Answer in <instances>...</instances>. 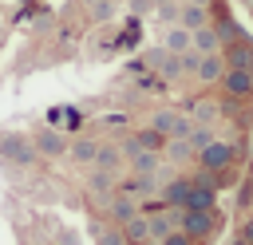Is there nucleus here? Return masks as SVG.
I'll return each instance as SVG.
<instances>
[{
  "label": "nucleus",
  "instance_id": "obj_1",
  "mask_svg": "<svg viewBox=\"0 0 253 245\" xmlns=\"http://www.w3.org/2000/svg\"><path fill=\"white\" fill-rule=\"evenodd\" d=\"M237 158H241V142H229V138H213L210 146L198 150V162H202V170H210V174H225V170H233Z\"/></svg>",
  "mask_w": 253,
  "mask_h": 245
},
{
  "label": "nucleus",
  "instance_id": "obj_2",
  "mask_svg": "<svg viewBox=\"0 0 253 245\" xmlns=\"http://www.w3.org/2000/svg\"><path fill=\"white\" fill-rule=\"evenodd\" d=\"M0 158L8 162V170H28L36 162V146L24 134H0Z\"/></svg>",
  "mask_w": 253,
  "mask_h": 245
},
{
  "label": "nucleus",
  "instance_id": "obj_3",
  "mask_svg": "<svg viewBox=\"0 0 253 245\" xmlns=\"http://www.w3.org/2000/svg\"><path fill=\"white\" fill-rule=\"evenodd\" d=\"M178 229H182L190 241H206V237L217 233V213H213V209H182Z\"/></svg>",
  "mask_w": 253,
  "mask_h": 245
},
{
  "label": "nucleus",
  "instance_id": "obj_4",
  "mask_svg": "<svg viewBox=\"0 0 253 245\" xmlns=\"http://www.w3.org/2000/svg\"><path fill=\"white\" fill-rule=\"evenodd\" d=\"M126 174H138V178H158V182H166V158L158 154V150H134L130 158H126V166H123Z\"/></svg>",
  "mask_w": 253,
  "mask_h": 245
},
{
  "label": "nucleus",
  "instance_id": "obj_5",
  "mask_svg": "<svg viewBox=\"0 0 253 245\" xmlns=\"http://www.w3.org/2000/svg\"><path fill=\"white\" fill-rule=\"evenodd\" d=\"M186 198H190V178L186 174H174L158 186V202L166 209H186Z\"/></svg>",
  "mask_w": 253,
  "mask_h": 245
},
{
  "label": "nucleus",
  "instance_id": "obj_6",
  "mask_svg": "<svg viewBox=\"0 0 253 245\" xmlns=\"http://www.w3.org/2000/svg\"><path fill=\"white\" fill-rule=\"evenodd\" d=\"M229 107H233V99H229V103H217V99H198V103H186L182 111H190L194 126H213V122L221 119V111H229Z\"/></svg>",
  "mask_w": 253,
  "mask_h": 245
},
{
  "label": "nucleus",
  "instance_id": "obj_7",
  "mask_svg": "<svg viewBox=\"0 0 253 245\" xmlns=\"http://www.w3.org/2000/svg\"><path fill=\"white\" fill-rule=\"evenodd\" d=\"M221 91L237 103V99H253V71H241V67H225L221 75Z\"/></svg>",
  "mask_w": 253,
  "mask_h": 245
},
{
  "label": "nucleus",
  "instance_id": "obj_8",
  "mask_svg": "<svg viewBox=\"0 0 253 245\" xmlns=\"http://www.w3.org/2000/svg\"><path fill=\"white\" fill-rule=\"evenodd\" d=\"M198 83H221V75H225V59H221V51H210V55H198V63H194V71H190Z\"/></svg>",
  "mask_w": 253,
  "mask_h": 245
},
{
  "label": "nucleus",
  "instance_id": "obj_9",
  "mask_svg": "<svg viewBox=\"0 0 253 245\" xmlns=\"http://www.w3.org/2000/svg\"><path fill=\"white\" fill-rule=\"evenodd\" d=\"M32 146H36V158H63L67 154V138L59 134V130H40L36 138H32Z\"/></svg>",
  "mask_w": 253,
  "mask_h": 245
},
{
  "label": "nucleus",
  "instance_id": "obj_10",
  "mask_svg": "<svg viewBox=\"0 0 253 245\" xmlns=\"http://www.w3.org/2000/svg\"><path fill=\"white\" fill-rule=\"evenodd\" d=\"M103 209H107V221H111V225H123V221H130V217L138 213V198H130V194H111Z\"/></svg>",
  "mask_w": 253,
  "mask_h": 245
},
{
  "label": "nucleus",
  "instance_id": "obj_11",
  "mask_svg": "<svg viewBox=\"0 0 253 245\" xmlns=\"http://www.w3.org/2000/svg\"><path fill=\"white\" fill-rule=\"evenodd\" d=\"M221 59H225V67L253 71V43H249V40H233V43L221 47Z\"/></svg>",
  "mask_w": 253,
  "mask_h": 245
},
{
  "label": "nucleus",
  "instance_id": "obj_12",
  "mask_svg": "<svg viewBox=\"0 0 253 245\" xmlns=\"http://www.w3.org/2000/svg\"><path fill=\"white\" fill-rule=\"evenodd\" d=\"M95 170H107V174H119L123 166H126V158H123V150H119V142H99V150H95V162H91Z\"/></svg>",
  "mask_w": 253,
  "mask_h": 245
},
{
  "label": "nucleus",
  "instance_id": "obj_13",
  "mask_svg": "<svg viewBox=\"0 0 253 245\" xmlns=\"http://www.w3.org/2000/svg\"><path fill=\"white\" fill-rule=\"evenodd\" d=\"M190 47H194L198 55L221 51V36H217V28H213V24H202V28H194V32H190Z\"/></svg>",
  "mask_w": 253,
  "mask_h": 245
},
{
  "label": "nucleus",
  "instance_id": "obj_14",
  "mask_svg": "<svg viewBox=\"0 0 253 245\" xmlns=\"http://www.w3.org/2000/svg\"><path fill=\"white\" fill-rule=\"evenodd\" d=\"M95 150H99V138H67V158L75 166H91Z\"/></svg>",
  "mask_w": 253,
  "mask_h": 245
},
{
  "label": "nucleus",
  "instance_id": "obj_15",
  "mask_svg": "<svg viewBox=\"0 0 253 245\" xmlns=\"http://www.w3.org/2000/svg\"><path fill=\"white\" fill-rule=\"evenodd\" d=\"M119 229H123V241H126V245H146V241H150V221H146V213H134V217L123 221Z\"/></svg>",
  "mask_w": 253,
  "mask_h": 245
},
{
  "label": "nucleus",
  "instance_id": "obj_16",
  "mask_svg": "<svg viewBox=\"0 0 253 245\" xmlns=\"http://www.w3.org/2000/svg\"><path fill=\"white\" fill-rule=\"evenodd\" d=\"M87 190H91V198L99 194V205H107V198L115 194V174H107V170H95V166H91V174H87Z\"/></svg>",
  "mask_w": 253,
  "mask_h": 245
},
{
  "label": "nucleus",
  "instance_id": "obj_17",
  "mask_svg": "<svg viewBox=\"0 0 253 245\" xmlns=\"http://www.w3.org/2000/svg\"><path fill=\"white\" fill-rule=\"evenodd\" d=\"M178 24H182L186 32H194V28L210 24V8H202V4H186V0H182V8H178Z\"/></svg>",
  "mask_w": 253,
  "mask_h": 245
},
{
  "label": "nucleus",
  "instance_id": "obj_18",
  "mask_svg": "<svg viewBox=\"0 0 253 245\" xmlns=\"http://www.w3.org/2000/svg\"><path fill=\"white\" fill-rule=\"evenodd\" d=\"M162 158H166V166H182V162H190V158H194V150H190V142H186V138H166Z\"/></svg>",
  "mask_w": 253,
  "mask_h": 245
},
{
  "label": "nucleus",
  "instance_id": "obj_19",
  "mask_svg": "<svg viewBox=\"0 0 253 245\" xmlns=\"http://www.w3.org/2000/svg\"><path fill=\"white\" fill-rule=\"evenodd\" d=\"M162 47H166V51H174V55L190 51V32H186L182 24H170V28H166V36H162Z\"/></svg>",
  "mask_w": 253,
  "mask_h": 245
},
{
  "label": "nucleus",
  "instance_id": "obj_20",
  "mask_svg": "<svg viewBox=\"0 0 253 245\" xmlns=\"http://www.w3.org/2000/svg\"><path fill=\"white\" fill-rule=\"evenodd\" d=\"M158 75L174 83V79H182V75H190V71H186V59H182V55H174V51H166V55L158 59Z\"/></svg>",
  "mask_w": 253,
  "mask_h": 245
},
{
  "label": "nucleus",
  "instance_id": "obj_21",
  "mask_svg": "<svg viewBox=\"0 0 253 245\" xmlns=\"http://www.w3.org/2000/svg\"><path fill=\"white\" fill-rule=\"evenodd\" d=\"M130 138H134L138 150H158V154H162V146H166V134H158L154 126H142V130H134Z\"/></svg>",
  "mask_w": 253,
  "mask_h": 245
},
{
  "label": "nucleus",
  "instance_id": "obj_22",
  "mask_svg": "<svg viewBox=\"0 0 253 245\" xmlns=\"http://www.w3.org/2000/svg\"><path fill=\"white\" fill-rule=\"evenodd\" d=\"M213 202H217V190H206V186H190L186 209H213Z\"/></svg>",
  "mask_w": 253,
  "mask_h": 245
},
{
  "label": "nucleus",
  "instance_id": "obj_23",
  "mask_svg": "<svg viewBox=\"0 0 253 245\" xmlns=\"http://www.w3.org/2000/svg\"><path fill=\"white\" fill-rule=\"evenodd\" d=\"M174 119H178V111H174V107H158V111L150 115V122H146V126H154L158 134H166V138H170V130H174Z\"/></svg>",
  "mask_w": 253,
  "mask_h": 245
},
{
  "label": "nucleus",
  "instance_id": "obj_24",
  "mask_svg": "<svg viewBox=\"0 0 253 245\" xmlns=\"http://www.w3.org/2000/svg\"><path fill=\"white\" fill-rule=\"evenodd\" d=\"M91 233H95V245H126L119 225H91Z\"/></svg>",
  "mask_w": 253,
  "mask_h": 245
},
{
  "label": "nucleus",
  "instance_id": "obj_25",
  "mask_svg": "<svg viewBox=\"0 0 253 245\" xmlns=\"http://www.w3.org/2000/svg\"><path fill=\"white\" fill-rule=\"evenodd\" d=\"M213 138H217V130H213V126H194V130H190V138H186V142H190V150H194V154H198V150H202V146H210V142H213Z\"/></svg>",
  "mask_w": 253,
  "mask_h": 245
},
{
  "label": "nucleus",
  "instance_id": "obj_26",
  "mask_svg": "<svg viewBox=\"0 0 253 245\" xmlns=\"http://www.w3.org/2000/svg\"><path fill=\"white\" fill-rule=\"evenodd\" d=\"M178 8L182 4H174V0H166V4H158V20L170 28V24H178Z\"/></svg>",
  "mask_w": 253,
  "mask_h": 245
},
{
  "label": "nucleus",
  "instance_id": "obj_27",
  "mask_svg": "<svg viewBox=\"0 0 253 245\" xmlns=\"http://www.w3.org/2000/svg\"><path fill=\"white\" fill-rule=\"evenodd\" d=\"M158 245H194V241H190V237H186L182 229H170V233H166V237H162Z\"/></svg>",
  "mask_w": 253,
  "mask_h": 245
},
{
  "label": "nucleus",
  "instance_id": "obj_28",
  "mask_svg": "<svg viewBox=\"0 0 253 245\" xmlns=\"http://www.w3.org/2000/svg\"><path fill=\"white\" fill-rule=\"evenodd\" d=\"M162 55H166V47L158 43V47H150V51H146V63H150V67H158V59H162Z\"/></svg>",
  "mask_w": 253,
  "mask_h": 245
},
{
  "label": "nucleus",
  "instance_id": "obj_29",
  "mask_svg": "<svg viewBox=\"0 0 253 245\" xmlns=\"http://www.w3.org/2000/svg\"><path fill=\"white\" fill-rule=\"evenodd\" d=\"M241 241L253 245V217H245V225H241Z\"/></svg>",
  "mask_w": 253,
  "mask_h": 245
},
{
  "label": "nucleus",
  "instance_id": "obj_30",
  "mask_svg": "<svg viewBox=\"0 0 253 245\" xmlns=\"http://www.w3.org/2000/svg\"><path fill=\"white\" fill-rule=\"evenodd\" d=\"M59 245H79V237H75L71 229H63V233H59Z\"/></svg>",
  "mask_w": 253,
  "mask_h": 245
},
{
  "label": "nucleus",
  "instance_id": "obj_31",
  "mask_svg": "<svg viewBox=\"0 0 253 245\" xmlns=\"http://www.w3.org/2000/svg\"><path fill=\"white\" fill-rule=\"evenodd\" d=\"M134 4V12H150V0H130Z\"/></svg>",
  "mask_w": 253,
  "mask_h": 245
},
{
  "label": "nucleus",
  "instance_id": "obj_32",
  "mask_svg": "<svg viewBox=\"0 0 253 245\" xmlns=\"http://www.w3.org/2000/svg\"><path fill=\"white\" fill-rule=\"evenodd\" d=\"M186 4H202V8H210V4H213V0H186Z\"/></svg>",
  "mask_w": 253,
  "mask_h": 245
},
{
  "label": "nucleus",
  "instance_id": "obj_33",
  "mask_svg": "<svg viewBox=\"0 0 253 245\" xmlns=\"http://www.w3.org/2000/svg\"><path fill=\"white\" fill-rule=\"evenodd\" d=\"M83 4H87V8H95V4H103V0H83Z\"/></svg>",
  "mask_w": 253,
  "mask_h": 245
},
{
  "label": "nucleus",
  "instance_id": "obj_34",
  "mask_svg": "<svg viewBox=\"0 0 253 245\" xmlns=\"http://www.w3.org/2000/svg\"><path fill=\"white\" fill-rule=\"evenodd\" d=\"M245 178H249V186H253V162H249V174H245Z\"/></svg>",
  "mask_w": 253,
  "mask_h": 245
},
{
  "label": "nucleus",
  "instance_id": "obj_35",
  "mask_svg": "<svg viewBox=\"0 0 253 245\" xmlns=\"http://www.w3.org/2000/svg\"><path fill=\"white\" fill-rule=\"evenodd\" d=\"M150 4H154V8H158V4H166V0H150Z\"/></svg>",
  "mask_w": 253,
  "mask_h": 245
},
{
  "label": "nucleus",
  "instance_id": "obj_36",
  "mask_svg": "<svg viewBox=\"0 0 253 245\" xmlns=\"http://www.w3.org/2000/svg\"><path fill=\"white\" fill-rule=\"evenodd\" d=\"M229 245H245V241H241V237H237V241H229Z\"/></svg>",
  "mask_w": 253,
  "mask_h": 245
},
{
  "label": "nucleus",
  "instance_id": "obj_37",
  "mask_svg": "<svg viewBox=\"0 0 253 245\" xmlns=\"http://www.w3.org/2000/svg\"><path fill=\"white\" fill-rule=\"evenodd\" d=\"M146 245H158V241H146Z\"/></svg>",
  "mask_w": 253,
  "mask_h": 245
}]
</instances>
